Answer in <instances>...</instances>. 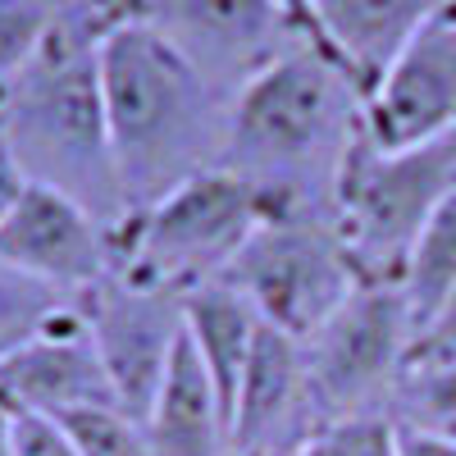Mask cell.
<instances>
[{"instance_id": "16", "label": "cell", "mask_w": 456, "mask_h": 456, "mask_svg": "<svg viewBox=\"0 0 456 456\" xmlns=\"http://www.w3.org/2000/svg\"><path fill=\"white\" fill-rule=\"evenodd\" d=\"M183 333L192 342L197 361L206 365L224 411H233L238 384L260 338V315L251 311V301L238 288H228L224 279L183 292Z\"/></svg>"}, {"instance_id": "3", "label": "cell", "mask_w": 456, "mask_h": 456, "mask_svg": "<svg viewBox=\"0 0 456 456\" xmlns=\"http://www.w3.org/2000/svg\"><path fill=\"white\" fill-rule=\"evenodd\" d=\"M0 128L28 183L73 197L110 228L128 219L101 101V46L73 23L51 19L42 46L0 92Z\"/></svg>"}, {"instance_id": "14", "label": "cell", "mask_w": 456, "mask_h": 456, "mask_svg": "<svg viewBox=\"0 0 456 456\" xmlns=\"http://www.w3.org/2000/svg\"><path fill=\"white\" fill-rule=\"evenodd\" d=\"M452 0H306L315 42L370 92L397 51Z\"/></svg>"}, {"instance_id": "6", "label": "cell", "mask_w": 456, "mask_h": 456, "mask_svg": "<svg viewBox=\"0 0 456 456\" xmlns=\"http://www.w3.org/2000/svg\"><path fill=\"white\" fill-rule=\"evenodd\" d=\"M260 324L306 342L361 283L329 210H283L265 219L224 274Z\"/></svg>"}, {"instance_id": "4", "label": "cell", "mask_w": 456, "mask_h": 456, "mask_svg": "<svg viewBox=\"0 0 456 456\" xmlns=\"http://www.w3.org/2000/svg\"><path fill=\"white\" fill-rule=\"evenodd\" d=\"M274 215H283V206L260 183L215 165L114 228V270L183 297L219 283L251 233Z\"/></svg>"}, {"instance_id": "18", "label": "cell", "mask_w": 456, "mask_h": 456, "mask_svg": "<svg viewBox=\"0 0 456 456\" xmlns=\"http://www.w3.org/2000/svg\"><path fill=\"white\" fill-rule=\"evenodd\" d=\"M388 420L456 443V356H411L388 397Z\"/></svg>"}, {"instance_id": "20", "label": "cell", "mask_w": 456, "mask_h": 456, "mask_svg": "<svg viewBox=\"0 0 456 456\" xmlns=\"http://www.w3.org/2000/svg\"><path fill=\"white\" fill-rule=\"evenodd\" d=\"M55 425H64V434L73 438V447H78L83 456H156L142 420H133V415L119 411V406L78 411V415L55 420Z\"/></svg>"}, {"instance_id": "26", "label": "cell", "mask_w": 456, "mask_h": 456, "mask_svg": "<svg viewBox=\"0 0 456 456\" xmlns=\"http://www.w3.org/2000/svg\"><path fill=\"white\" fill-rule=\"evenodd\" d=\"M0 456H19V411L0 402Z\"/></svg>"}, {"instance_id": "19", "label": "cell", "mask_w": 456, "mask_h": 456, "mask_svg": "<svg viewBox=\"0 0 456 456\" xmlns=\"http://www.w3.org/2000/svg\"><path fill=\"white\" fill-rule=\"evenodd\" d=\"M73 306H78V297H69L51 283H37L32 274L0 260V361L28 347L37 333H46Z\"/></svg>"}, {"instance_id": "9", "label": "cell", "mask_w": 456, "mask_h": 456, "mask_svg": "<svg viewBox=\"0 0 456 456\" xmlns=\"http://www.w3.org/2000/svg\"><path fill=\"white\" fill-rule=\"evenodd\" d=\"M78 306L92 333V347L101 356V370L110 379L114 406L142 420L178 356L183 297L114 270L110 279H101L92 292L78 297Z\"/></svg>"}, {"instance_id": "27", "label": "cell", "mask_w": 456, "mask_h": 456, "mask_svg": "<svg viewBox=\"0 0 456 456\" xmlns=\"http://www.w3.org/2000/svg\"><path fill=\"white\" fill-rule=\"evenodd\" d=\"M42 5H46L51 14H64V10H73V5H83V0H42Z\"/></svg>"}, {"instance_id": "11", "label": "cell", "mask_w": 456, "mask_h": 456, "mask_svg": "<svg viewBox=\"0 0 456 456\" xmlns=\"http://www.w3.org/2000/svg\"><path fill=\"white\" fill-rule=\"evenodd\" d=\"M0 260L69 297L114 274V228L55 187L28 183L0 224Z\"/></svg>"}, {"instance_id": "22", "label": "cell", "mask_w": 456, "mask_h": 456, "mask_svg": "<svg viewBox=\"0 0 456 456\" xmlns=\"http://www.w3.org/2000/svg\"><path fill=\"white\" fill-rule=\"evenodd\" d=\"M51 19L55 14L42 0H0V92L10 87V78L42 46Z\"/></svg>"}, {"instance_id": "15", "label": "cell", "mask_w": 456, "mask_h": 456, "mask_svg": "<svg viewBox=\"0 0 456 456\" xmlns=\"http://www.w3.org/2000/svg\"><path fill=\"white\" fill-rule=\"evenodd\" d=\"M142 429L156 456H233V447H228V411L210 384L206 365L197 361L187 333L178 342V356L156 402L142 415Z\"/></svg>"}, {"instance_id": "5", "label": "cell", "mask_w": 456, "mask_h": 456, "mask_svg": "<svg viewBox=\"0 0 456 456\" xmlns=\"http://www.w3.org/2000/svg\"><path fill=\"white\" fill-rule=\"evenodd\" d=\"M456 192V133L406 146L379 151L361 142L333 183V228L352 256L361 283H397L411 242L434 219V210Z\"/></svg>"}, {"instance_id": "23", "label": "cell", "mask_w": 456, "mask_h": 456, "mask_svg": "<svg viewBox=\"0 0 456 456\" xmlns=\"http://www.w3.org/2000/svg\"><path fill=\"white\" fill-rule=\"evenodd\" d=\"M23 187H28V174L14 156V146L5 137V128H0V224H5V215L14 210V201L23 197Z\"/></svg>"}, {"instance_id": "10", "label": "cell", "mask_w": 456, "mask_h": 456, "mask_svg": "<svg viewBox=\"0 0 456 456\" xmlns=\"http://www.w3.org/2000/svg\"><path fill=\"white\" fill-rule=\"evenodd\" d=\"M361 128L379 151H406L456 133V0L379 73L361 105Z\"/></svg>"}, {"instance_id": "2", "label": "cell", "mask_w": 456, "mask_h": 456, "mask_svg": "<svg viewBox=\"0 0 456 456\" xmlns=\"http://www.w3.org/2000/svg\"><path fill=\"white\" fill-rule=\"evenodd\" d=\"M365 92L324 46L301 42L228 101L224 165L260 183L283 210H329L333 183L361 142Z\"/></svg>"}, {"instance_id": "1", "label": "cell", "mask_w": 456, "mask_h": 456, "mask_svg": "<svg viewBox=\"0 0 456 456\" xmlns=\"http://www.w3.org/2000/svg\"><path fill=\"white\" fill-rule=\"evenodd\" d=\"M101 101L128 215L224 165L228 96L151 23H128L101 42Z\"/></svg>"}, {"instance_id": "7", "label": "cell", "mask_w": 456, "mask_h": 456, "mask_svg": "<svg viewBox=\"0 0 456 456\" xmlns=\"http://www.w3.org/2000/svg\"><path fill=\"white\" fill-rule=\"evenodd\" d=\"M415 320L397 283H356L352 297L301 342L315 420L388 411V397L411 361Z\"/></svg>"}, {"instance_id": "12", "label": "cell", "mask_w": 456, "mask_h": 456, "mask_svg": "<svg viewBox=\"0 0 456 456\" xmlns=\"http://www.w3.org/2000/svg\"><path fill=\"white\" fill-rule=\"evenodd\" d=\"M315 429L320 420L311 402L306 352L297 338L260 324L233 411H228V447L233 456H288L306 447Z\"/></svg>"}, {"instance_id": "8", "label": "cell", "mask_w": 456, "mask_h": 456, "mask_svg": "<svg viewBox=\"0 0 456 456\" xmlns=\"http://www.w3.org/2000/svg\"><path fill=\"white\" fill-rule=\"evenodd\" d=\"M233 101L265 64L315 42L306 0H146V19ZM320 46V42H315Z\"/></svg>"}, {"instance_id": "17", "label": "cell", "mask_w": 456, "mask_h": 456, "mask_svg": "<svg viewBox=\"0 0 456 456\" xmlns=\"http://www.w3.org/2000/svg\"><path fill=\"white\" fill-rule=\"evenodd\" d=\"M397 288L415 320V338L456 301V192L434 210V219L420 228V238L411 242Z\"/></svg>"}, {"instance_id": "28", "label": "cell", "mask_w": 456, "mask_h": 456, "mask_svg": "<svg viewBox=\"0 0 456 456\" xmlns=\"http://www.w3.org/2000/svg\"><path fill=\"white\" fill-rule=\"evenodd\" d=\"M288 456H306V452H288Z\"/></svg>"}, {"instance_id": "21", "label": "cell", "mask_w": 456, "mask_h": 456, "mask_svg": "<svg viewBox=\"0 0 456 456\" xmlns=\"http://www.w3.org/2000/svg\"><path fill=\"white\" fill-rule=\"evenodd\" d=\"M306 456H397V425L388 411H365V415H342L311 434L301 447Z\"/></svg>"}, {"instance_id": "13", "label": "cell", "mask_w": 456, "mask_h": 456, "mask_svg": "<svg viewBox=\"0 0 456 456\" xmlns=\"http://www.w3.org/2000/svg\"><path fill=\"white\" fill-rule=\"evenodd\" d=\"M0 402L19 415H42V420H69L78 411L114 406L110 379L83 324V306H73L28 347L0 361Z\"/></svg>"}, {"instance_id": "24", "label": "cell", "mask_w": 456, "mask_h": 456, "mask_svg": "<svg viewBox=\"0 0 456 456\" xmlns=\"http://www.w3.org/2000/svg\"><path fill=\"white\" fill-rule=\"evenodd\" d=\"M411 356H456V301H452V306H447L420 338H415Z\"/></svg>"}, {"instance_id": "25", "label": "cell", "mask_w": 456, "mask_h": 456, "mask_svg": "<svg viewBox=\"0 0 456 456\" xmlns=\"http://www.w3.org/2000/svg\"><path fill=\"white\" fill-rule=\"evenodd\" d=\"M397 456H456V443L438 438V434H420L397 425Z\"/></svg>"}]
</instances>
